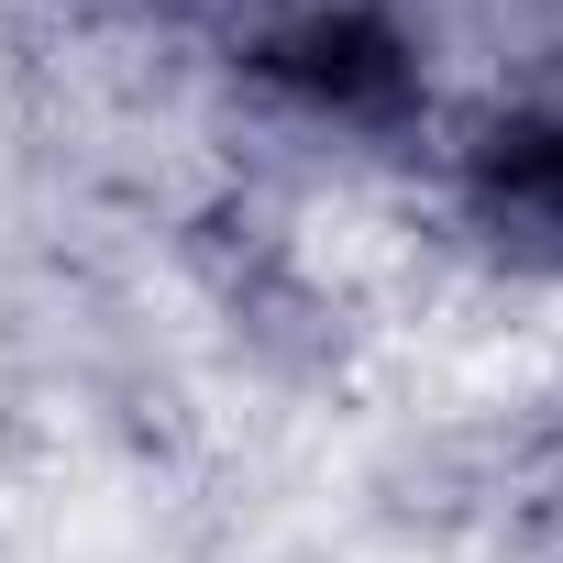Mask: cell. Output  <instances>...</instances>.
Segmentation results:
<instances>
[{
  "label": "cell",
  "mask_w": 563,
  "mask_h": 563,
  "mask_svg": "<svg viewBox=\"0 0 563 563\" xmlns=\"http://www.w3.org/2000/svg\"><path fill=\"white\" fill-rule=\"evenodd\" d=\"M232 332L276 365V376H321V365H343V310L310 288V276L276 254V265H254V276H232Z\"/></svg>",
  "instance_id": "1"
},
{
  "label": "cell",
  "mask_w": 563,
  "mask_h": 563,
  "mask_svg": "<svg viewBox=\"0 0 563 563\" xmlns=\"http://www.w3.org/2000/svg\"><path fill=\"white\" fill-rule=\"evenodd\" d=\"M265 67L288 89H310V100H332V111H376V100L409 89V67H398V45L376 23H299V34L265 45Z\"/></svg>",
  "instance_id": "2"
},
{
  "label": "cell",
  "mask_w": 563,
  "mask_h": 563,
  "mask_svg": "<svg viewBox=\"0 0 563 563\" xmlns=\"http://www.w3.org/2000/svg\"><path fill=\"white\" fill-rule=\"evenodd\" d=\"M508 563H563V464L508 486Z\"/></svg>",
  "instance_id": "3"
}]
</instances>
